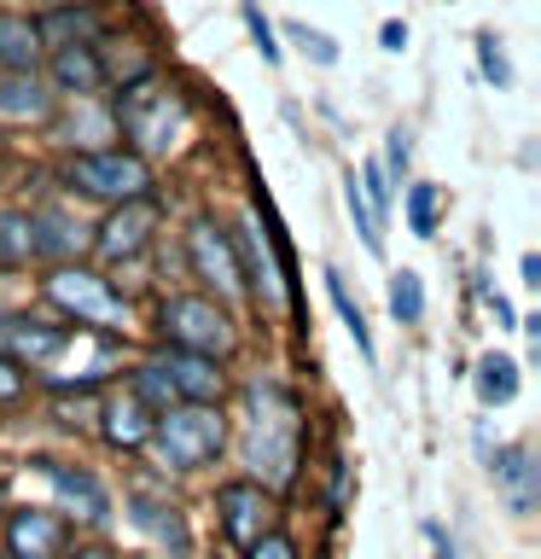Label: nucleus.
<instances>
[{"instance_id":"3","label":"nucleus","mask_w":541,"mask_h":559,"mask_svg":"<svg viewBox=\"0 0 541 559\" xmlns=\"http://www.w3.org/2000/svg\"><path fill=\"white\" fill-rule=\"evenodd\" d=\"M146 449L164 461L169 472H199L227 449V414L221 402H175L152 419Z\"/></svg>"},{"instance_id":"25","label":"nucleus","mask_w":541,"mask_h":559,"mask_svg":"<svg viewBox=\"0 0 541 559\" xmlns=\"http://www.w3.org/2000/svg\"><path fill=\"white\" fill-rule=\"evenodd\" d=\"M401 210H408V227H413V234L431 239L436 222H443V192H436L431 181H408V204H401Z\"/></svg>"},{"instance_id":"16","label":"nucleus","mask_w":541,"mask_h":559,"mask_svg":"<svg viewBox=\"0 0 541 559\" xmlns=\"http://www.w3.org/2000/svg\"><path fill=\"white\" fill-rule=\"evenodd\" d=\"M99 437H105V443H111L117 454H134V449H146V437H152V408H146V402H140L134 391H129V384H122V391H111V396H105L99 402Z\"/></svg>"},{"instance_id":"22","label":"nucleus","mask_w":541,"mask_h":559,"mask_svg":"<svg viewBox=\"0 0 541 559\" xmlns=\"http://www.w3.org/2000/svg\"><path fill=\"white\" fill-rule=\"evenodd\" d=\"M41 47H64V41H99V12L94 7H52L47 17H35Z\"/></svg>"},{"instance_id":"38","label":"nucleus","mask_w":541,"mask_h":559,"mask_svg":"<svg viewBox=\"0 0 541 559\" xmlns=\"http://www.w3.org/2000/svg\"><path fill=\"white\" fill-rule=\"evenodd\" d=\"M378 41H384V52H401V47H408V24H401V17H384Z\"/></svg>"},{"instance_id":"31","label":"nucleus","mask_w":541,"mask_h":559,"mask_svg":"<svg viewBox=\"0 0 541 559\" xmlns=\"http://www.w3.org/2000/svg\"><path fill=\"white\" fill-rule=\"evenodd\" d=\"M239 17H244V29H251V41H256V52H262V59H268V64H279V59H286V47L274 41V24L262 17V7H256V0H239Z\"/></svg>"},{"instance_id":"28","label":"nucleus","mask_w":541,"mask_h":559,"mask_svg":"<svg viewBox=\"0 0 541 559\" xmlns=\"http://www.w3.org/2000/svg\"><path fill=\"white\" fill-rule=\"evenodd\" d=\"M356 187H361V199H366V210H373V222L384 227V216H390V204H396V187H390V175L378 169V157H366V164H361V175H356Z\"/></svg>"},{"instance_id":"6","label":"nucleus","mask_w":541,"mask_h":559,"mask_svg":"<svg viewBox=\"0 0 541 559\" xmlns=\"http://www.w3.org/2000/svg\"><path fill=\"white\" fill-rule=\"evenodd\" d=\"M64 181L70 192L94 204H129V199H152V164L134 157L129 146H99V152H70L64 164Z\"/></svg>"},{"instance_id":"40","label":"nucleus","mask_w":541,"mask_h":559,"mask_svg":"<svg viewBox=\"0 0 541 559\" xmlns=\"http://www.w3.org/2000/svg\"><path fill=\"white\" fill-rule=\"evenodd\" d=\"M59 559H117V548H105V542H82V548H64Z\"/></svg>"},{"instance_id":"10","label":"nucleus","mask_w":541,"mask_h":559,"mask_svg":"<svg viewBox=\"0 0 541 559\" xmlns=\"http://www.w3.org/2000/svg\"><path fill=\"white\" fill-rule=\"evenodd\" d=\"M216 524L233 548H256L262 536L274 531V496L251 478H233L216 489Z\"/></svg>"},{"instance_id":"13","label":"nucleus","mask_w":541,"mask_h":559,"mask_svg":"<svg viewBox=\"0 0 541 559\" xmlns=\"http://www.w3.org/2000/svg\"><path fill=\"white\" fill-rule=\"evenodd\" d=\"M47 87L52 94H70V99H94L105 87V52L99 41H64V47H47Z\"/></svg>"},{"instance_id":"14","label":"nucleus","mask_w":541,"mask_h":559,"mask_svg":"<svg viewBox=\"0 0 541 559\" xmlns=\"http://www.w3.org/2000/svg\"><path fill=\"white\" fill-rule=\"evenodd\" d=\"M489 472H495V489L506 501V513L530 519L541 507V466H536V449L530 443H506L489 454Z\"/></svg>"},{"instance_id":"36","label":"nucleus","mask_w":541,"mask_h":559,"mask_svg":"<svg viewBox=\"0 0 541 559\" xmlns=\"http://www.w3.org/2000/svg\"><path fill=\"white\" fill-rule=\"evenodd\" d=\"M244 559H297V542L286 531H268L256 548H244Z\"/></svg>"},{"instance_id":"29","label":"nucleus","mask_w":541,"mask_h":559,"mask_svg":"<svg viewBox=\"0 0 541 559\" xmlns=\"http://www.w3.org/2000/svg\"><path fill=\"white\" fill-rule=\"evenodd\" d=\"M344 204H349V222H356L361 245H366L373 257H384V227L373 222V210H366V199H361V187H356V169L344 175Z\"/></svg>"},{"instance_id":"2","label":"nucleus","mask_w":541,"mask_h":559,"mask_svg":"<svg viewBox=\"0 0 541 559\" xmlns=\"http://www.w3.org/2000/svg\"><path fill=\"white\" fill-rule=\"evenodd\" d=\"M111 122H117V134L129 140V152L134 157H169L175 146L187 140V94L175 82L164 76H134V82H122V94L111 99Z\"/></svg>"},{"instance_id":"11","label":"nucleus","mask_w":541,"mask_h":559,"mask_svg":"<svg viewBox=\"0 0 541 559\" xmlns=\"http://www.w3.org/2000/svg\"><path fill=\"white\" fill-rule=\"evenodd\" d=\"M152 234H157V204L152 199L111 204V210H105V222L94 227V257L99 262H134L152 245Z\"/></svg>"},{"instance_id":"18","label":"nucleus","mask_w":541,"mask_h":559,"mask_svg":"<svg viewBox=\"0 0 541 559\" xmlns=\"http://www.w3.org/2000/svg\"><path fill=\"white\" fill-rule=\"evenodd\" d=\"M129 519H134V531H146L157 542V548H169V554H187L192 548L181 507L164 501V496H152V489H129Z\"/></svg>"},{"instance_id":"39","label":"nucleus","mask_w":541,"mask_h":559,"mask_svg":"<svg viewBox=\"0 0 541 559\" xmlns=\"http://www.w3.org/2000/svg\"><path fill=\"white\" fill-rule=\"evenodd\" d=\"M483 304H489V314H495L501 326H518V314H513V304H506L501 292H489V286H483Z\"/></svg>"},{"instance_id":"34","label":"nucleus","mask_w":541,"mask_h":559,"mask_svg":"<svg viewBox=\"0 0 541 559\" xmlns=\"http://www.w3.org/2000/svg\"><path fill=\"white\" fill-rule=\"evenodd\" d=\"M24 391H29V367L0 349V402H24Z\"/></svg>"},{"instance_id":"24","label":"nucleus","mask_w":541,"mask_h":559,"mask_svg":"<svg viewBox=\"0 0 541 559\" xmlns=\"http://www.w3.org/2000/svg\"><path fill=\"white\" fill-rule=\"evenodd\" d=\"M321 280H326V297H332V309H338V321L349 326V338H356V349H361L366 361H378L373 326H366V314H361V304H356V297H349V286H344V274H338V269H326Z\"/></svg>"},{"instance_id":"15","label":"nucleus","mask_w":541,"mask_h":559,"mask_svg":"<svg viewBox=\"0 0 541 559\" xmlns=\"http://www.w3.org/2000/svg\"><path fill=\"white\" fill-rule=\"evenodd\" d=\"M157 367H164L175 402H221V396H227V373H221V361H209V356L157 349Z\"/></svg>"},{"instance_id":"27","label":"nucleus","mask_w":541,"mask_h":559,"mask_svg":"<svg viewBox=\"0 0 541 559\" xmlns=\"http://www.w3.org/2000/svg\"><path fill=\"white\" fill-rule=\"evenodd\" d=\"M478 70H483V82L495 87V94H506L513 87V64H506V47H501V35L495 29H478Z\"/></svg>"},{"instance_id":"19","label":"nucleus","mask_w":541,"mask_h":559,"mask_svg":"<svg viewBox=\"0 0 541 559\" xmlns=\"http://www.w3.org/2000/svg\"><path fill=\"white\" fill-rule=\"evenodd\" d=\"M47 47H41V29H35L29 12H0V76H29L41 70Z\"/></svg>"},{"instance_id":"33","label":"nucleus","mask_w":541,"mask_h":559,"mask_svg":"<svg viewBox=\"0 0 541 559\" xmlns=\"http://www.w3.org/2000/svg\"><path fill=\"white\" fill-rule=\"evenodd\" d=\"M408 164H413V134L408 129H390V146H384V175H390V187H408Z\"/></svg>"},{"instance_id":"37","label":"nucleus","mask_w":541,"mask_h":559,"mask_svg":"<svg viewBox=\"0 0 541 559\" xmlns=\"http://www.w3.org/2000/svg\"><path fill=\"white\" fill-rule=\"evenodd\" d=\"M17 309H24V280H17V269H0V321Z\"/></svg>"},{"instance_id":"26","label":"nucleus","mask_w":541,"mask_h":559,"mask_svg":"<svg viewBox=\"0 0 541 559\" xmlns=\"http://www.w3.org/2000/svg\"><path fill=\"white\" fill-rule=\"evenodd\" d=\"M390 314L401 326H419V314H425V280H419L413 269L390 274Z\"/></svg>"},{"instance_id":"21","label":"nucleus","mask_w":541,"mask_h":559,"mask_svg":"<svg viewBox=\"0 0 541 559\" xmlns=\"http://www.w3.org/2000/svg\"><path fill=\"white\" fill-rule=\"evenodd\" d=\"M82 239H87V227L70 222L64 210H52V204L29 216V257L41 251V257H52V262H70V251H76Z\"/></svg>"},{"instance_id":"42","label":"nucleus","mask_w":541,"mask_h":559,"mask_svg":"<svg viewBox=\"0 0 541 559\" xmlns=\"http://www.w3.org/2000/svg\"><path fill=\"white\" fill-rule=\"evenodd\" d=\"M425 536L436 542V554H443V559H454V542L443 536V524H425Z\"/></svg>"},{"instance_id":"32","label":"nucleus","mask_w":541,"mask_h":559,"mask_svg":"<svg viewBox=\"0 0 541 559\" xmlns=\"http://www.w3.org/2000/svg\"><path fill=\"white\" fill-rule=\"evenodd\" d=\"M286 35H291V47H303L314 64H338V41H332L326 29H309L303 17H297V24H286Z\"/></svg>"},{"instance_id":"1","label":"nucleus","mask_w":541,"mask_h":559,"mask_svg":"<svg viewBox=\"0 0 541 559\" xmlns=\"http://www.w3.org/2000/svg\"><path fill=\"white\" fill-rule=\"evenodd\" d=\"M244 466L251 484L268 496H286L303 466V402L279 379H251L244 384Z\"/></svg>"},{"instance_id":"30","label":"nucleus","mask_w":541,"mask_h":559,"mask_svg":"<svg viewBox=\"0 0 541 559\" xmlns=\"http://www.w3.org/2000/svg\"><path fill=\"white\" fill-rule=\"evenodd\" d=\"M29 257V216L24 210H0V269H17Z\"/></svg>"},{"instance_id":"41","label":"nucleus","mask_w":541,"mask_h":559,"mask_svg":"<svg viewBox=\"0 0 541 559\" xmlns=\"http://www.w3.org/2000/svg\"><path fill=\"white\" fill-rule=\"evenodd\" d=\"M518 269H524V286H541V257H536V251H524Z\"/></svg>"},{"instance_id":"23","label":"nucleus","mask_w":541,"mask_h":559,"mask_svg":"<svg viewBox=\"0 0 541 559\" xmlns=\"http://www.w3.org/2000/svg\"><path fill=\"white\" fill-rule=\"evenodd\" d=\"M471 384H478V402H483V408H506V402L518 396V361L501 356V349H489V356H478V373H471Z\"/></svg>"},{"instance_id":"20","label":"nucleus","mask_w":541,"mask_h":559,"mask_svg":"<svg viewBox=\"0 0 541 559\" xmlns=\"http://www.w3.org/2000/svg\"><path fill=\"white\" fill-rule=\"evenodd\" d=\"M52 117V87L41 82V70L29 76H0V122L24 129V122H47Z\"/></svg>"},{"instance_id":"8","label":"nucleus","mask_w":541,"mask_h":559,"mask_svg":"<svg viewBox=\"0 0 541 559\" xmlns=\"http://www.w3.org/2000/svg\"><path fill=\"white\" fill-rule=\"evenodd\" d=\"M187 262H192V274H199L209 292H216V304H221V309L244 297V262H239V245H233V234H227L216 216H192V227H187Z\"/></svg>"},{"instance_id":"9","label":"nucleus","mask_w":541,"mask_h":559,"mask_svg":"<svg viewBox=\"0 0 541 559\" xmlns=\"http://www.w3.org/2000/svg\"><path fill=\"white\" fill-rule=\"evenodd\" d=\"M0 548H7V559H59L70 548V519L52 507H7Z\"/></svg>"},{"instance_id":"5","label":"nucleus","mask_w":541,"mask_h":559,"mask_svg":"<svg viewBox=\"0 0 541 559\" xmlns=\"http://www.w3.org/2000/svg\"><path fill=\"white\" fill-rule=\"evenodd\" d=\"M157 332H164V349H187V356H209V361H227L239 349L233 314L204 292L164 297V304H157Z\"/></svg>"},{"instance_id":"35","label":"nucleus","mask_w":541,"mask_h":559,"mask_svg":"<svg viewBox=\"0 0 541 559\" xmlns=\"http://www.w3.org/2000/svg\"><path fill=\"white\" fill-rule=\"evenodd\" d=\"M52 414H59V426H87V419L99 414V402L94 396H76V402L59 396V402H52Z\"/></svg>"},{"instance_id":"17","label":"nucleus","mask_w":541,"mask_h":559,"mask_svg":"<svg viewBox=\"0 0 541 559\" xmlns=\"http://www.w3.org/2000/svg\"><path fill=\"white\" fill-rule=\"evenodd\" d=\"M52 496L64 501V513H76L82 524H99L105 513H111V496H105V484L94 478L87 466H70V461H41Z\"/></svg>"},{"instance_id":"7","label":"nucleus","mask_w":541,"mask_h":559,"mask_svg":"<svg viewBox=\"0 0 541 559\" xmlns=\"http://www.w3.org/2000/svg\"><path fill=\"white\" fill-rule=\"evenodd\" d=\"M233 245H239V262H244V286L256 280L262 309H286L291 304V257H286V239H279V227H274L268 199H256L251 222L233 234Z\"/></svg>"},{"instance_id":"4","label":"nucleus","mask_w":541,"mask_h":559,"mask_svg":"<svg viewBox=\"0 0 541 559\" xmlns=\"http://www.w3.org/2000/svg\"><path fill=\"white\" fill-rule=\"evenodd\" d=\"M41 297L64 314V321L94 326L105 338L129 332V297H122L99 269H87V262H52L47 280H41Z\"/></svg>"},{"instance_id":"12","label":"nucleus","mask_w":541,"mask_h":559,"mask_svg":"<svg viewBox=\"0 0 541 559\" xmlns=\"http://www.w3.org/2000/svg\"><path fill=\"white\" fill-rule=\"evenodd\" d=\"M0 349H7L12 361H35V367H47V361H59L64 349H70V326L64 321H47V314H29V309H17L0 321Z\"/></svg>"}]
</instances>
